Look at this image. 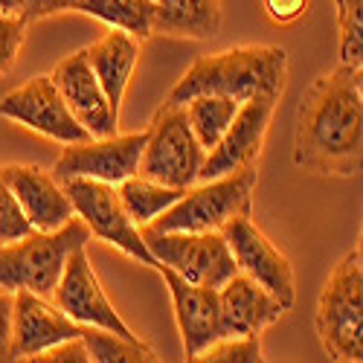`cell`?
Here are the masks:
<instances>
[{
	"label": "cell",
	"instance_id": "6da1fadb",
	"mask_svg": "<svg viewBox=\"0 0 363 363\" xmlns=\"http://www.w3.org/2000/svg\"><path fill=\"white\" fill-rule=\"evenodd\" d=\"M294 163L311 174L363 172V94L352 67H337L306 90L296 111Z\"/></svg>",
	"mask_w": 363,
	"mask_h": 363
},
{
	"label": "cell",
	"instance_id": "7a4b0ae2",
	"mask_svg": "<svg viewBox=\"0 0 363 363\" xmlns=\"http://www.w3.org/2000/svg\"><path fill=\"white\" fill-rule=\"evenodd\" d=\"M288 82V52L274 44H245L201 55L166 96L169 105H186L192 96H227L247 102L282 96Z\"/></svg>",
	"mask_w": 363,
	"mask_h": 363
},
{
	"label": "cell",
	"instance_id": "3957f363",
	"mask_svg": "<svg viewBox=\"0 0 363 363\" xmlns=\"http://www.w3.org/2000/svg\"><path fill=\"white\" fill-rule=\"evenodd\" d=\"M94 238L87 224L76 216L62 230H33L29 235L0 245V288L4 291H35L52 296L62 270L73 250L87 247Z\"/></svg>",
	"mask_w": 363,
	"mask_h": 363
},
{
	"label": "cell",
	"instance_id": "277c9868",
	"mask_svg": "<svg viewBox=\"0 0 363 363\" xmlns=\"http://www.w3.org/2000/svg\"><path fill=\"white\" fill-rule=\"evenodd\" d=\"M259 184L256 166L238 169L224 177L213 180H198L189 186L177 203H172L151 230H166V233H203V230H224L233 218L250 216L253 195Z\"/></svg>",
	"mask_w": 363,
	"mask_h": 363
},
{
	"label": "cell",
	"instance_id": "5b68a950",
	"mask_svg": "<svg viewBox=\"0 0 363 363\" xmlns=\"http://www.w3.org/2000/svg\"><path fill=\"white\" fill-rule=\"evenodd\" d=\"M317 335L331 360L363 363V264L343 256L317 299Z\"/></svg>",
	"mask_w": 363,
	"mask_h": 363
},
{
	"label": "cell",
	"instance_id": "8992f818",
	"mask_svg": "<svg viewBox=\"0 0 363 363\" xmlns=\"http://www.w3.org/2000/svg\"><path fill=\"white\" fill-rule=\"evenodd\" d=\"M206 148L198 143L184 105H169L155 113L143 148L140 174L160 180L174 189H189L198 184Z\"/></svg>",
	"mask_w": 363,
	"mask_h": 363
},
{
	"label": "cell",
	"instance_id": "52a82bcc",
	"mask_svg": "<svg viewBox=\"0 0 363 363\" xmlns=\"http://www.w3.org/2000/svg\"><path fill=\"white\" fill-rule=\"evenodd\" d=\"M143 238L155 253L160 267H169L184 279L206 288H221L227 279L238 274L233 250L221 230L203 233H166L143 227ZM157 267V270H160Z\"/></svg>",
	"mask_w": 363,
	"mask_h": 363
},
{
	"label": "cell",
	"instance_id": "ba28073f",
	"mask_svg": "<svg viewBox=\"0 0 363 363\" xmlns=\"http://www.w3.org/2000/svg\"><path fill=\"white\" fill-rule=\"evenodd\" d=\"M65 189L73 201L76 216L87 224L90 235H96L99 241L137 259L145 267H155V270L160 267V262L155 259V253L148 250L143 238V227L134 224V218L123 206V198H119L113 184H102V180H90V177H73V180H65Z\"/></svg>",
	"mask_w": 363,
	"mask_h": 363
},
{
	"label": "cell",
	"instance_id": "9c48e42d",
	"mask_svg": "<svg viewBox=\"0 0 363 363\" xmlns=\"http://www.w3.org/2000/svg\"><path fill=\"white\" fill-rule=\"evenodd\" d=\"M145 140H148V128L134 134H108V137H87L82 143H70L62 148V155H58L50 172L58 184L73 177H90L119 186L123 180L140 172Z\"/></svg>",
	"mask_w": 363,
	"mask_h": 363
},
{
	"label": "cell",
	"instance_id": "30bf717a",
	"mask_svg": "<svg viewBox=\"0 0 363 363\" xmlns=\"http://www.w3.org/2000/svg\"><path fill=\"white\" fill-rule=\"evenodd\" d=\"M0 116L35 131L58 145L82 143L90 137V131L73 116V111L67 108L65 96L58 94V87L50 76H33L21 87L9 90V94L0 99Z\"/></svg>",
	"mask_w": 363,
	"mask_h": 363
},
{
	"label": "cell",
	"instance_id": "8fae6325",
	"mask_svg": "<svg viewBox=\"0 0 363 363\" xmlns=\"http://www.w3.org/2000/svg\"><path fill=\"white\" fill-rule=\"evenodd\" d=\"M224 238L233 250L238 274L259 282L267 294H274L291 311L296 302V277L288 256L270 241L253 221V216H238L224 230Z\"/></svg>",
	"mask_w": 363,
	"mask_h": 363
},
{
	"label": "cell",
	"instance_id": "7c38bea8",
	"mask_svg": "<svg viewBox=\"0 0 363 363\" xmlns=\"http://www.w3.org/2000/svg\"><path fill=\"white\" fill-rule=\"evenodd\" d=\"M52 302L79 325L108 328V331H116V335H123L128 340H137L131 325L119 317L113 302L108 299L84 247L70 253V259L62 270V279H58V285L52 291Z\"/></svg>",
	"mask_w": 363,
	"mask_h": 363
},
{
	"label": "cell",
	"instance_id": "4fadbf2b",
	"mask_svg": "<svg viewBox=\"0 0 363 363\" xmlns=\"http://www.w3.org/2000/svg\"><path fill=\"white\" fill-rule=\"evenodd\" d=\"M277 102H279L277 96H259V99L241 102L224 137L206 151L198 180H213V177L233 174L238 169L256 166L264 148L270 119L277 113Z\"/></svg>",
	"mask_w": 363,
	"mask_h": 363
},
{
	"label": "cell",
	"instance_id": "5bb4252c",
	"mask_svg": "<svg viewBox=\"0 0 363 363\" xmlns=\"http://www.w3.org/2000/svg\"><path fill=\"white\" fill-rule=\"evenodd\" d=\"M82 328L52 302L35 291H15L12 311V360H35L50 346L82 337Z\"/></svg>",
	"mask_w": 363,
	"mask_h": 363
},
{
	"label": "cell",
	"instance_id": "9a60e30c",
	"mask_svg": "<svg viewBox=\"0 0 363 363\" xmlns=\"http://www.w3.org/2000/svg\"><path fill=\"white\" fill-rule=\"evenodd\" d=\"M160 277L172 294L174 320L180 328V340H184L186 360H195L209 343L224 337L221 331V299L218 288H206L184 279L169 267H160Z\"/></svg>",
	"mask_w": 363,
	"mask_h": 363
},
{
	"label": "cell",
	"instance_id": "2e32d148",
	"mask_svg": "<svg viewBox=\"0 0 363 363\" xmlns=\"http://www.w3.org/2000/svg\"><path fill=\"white\" fill-rule=\"evenodd\" d=\"M50 79L55 82L58 94L65 96L67 108L73 111V116L79 123L90 131V137H108V134H116V125H119V113H113L105 90L87 62V52L79 50L67 58H62Z\"/></svg>",
	"mask_w": 363,
	"mask_h": 363
},
{
	"label": "cell",
	"instance_id": "e0dca14e",
	"mask_svg": "<svg viewBox=\"0 0 363 363\" xmlns=\"http://www.w3.org/2000/svg\"><path fill=\"white\" fill-rule=\"evenodd\" d=\"M0 177L9 184L18 203L23 206V216L35 230H62L76 218L73 201L65 184H58L52 177V172L29 163H6L0 166Z\"/></svg>",
	"mask_w": 363,
	"mask_h": 363
},
{
	"label": "cell",
	"instance_id": "ac0fdd59",
	"mask_svg": "<svg viewBox=\"0 0 363 363\" xmlns=\"http://www.w3.org/2000/svg\"><path fill=\"white\" fill-rule=\"evenodd\" d=\"M221 299V331L224 337H245V335H262L274 325L288 308L267 294L259 282H253L245 274H235L218 288Z\"/></svg>",
	"mask_w": 363,
	"mask_h": 363
},
{
	"label": "cell",
	"instance_id": "d6986e66",
	"mask_svg": "<svg viewBox=\"0 0 363 363\" xmlns=\"http://www.w3.org/2000/svg\"><path fill=\"white\" fill-rule=\"evenodd\" d=\"M140 50H143V41L123 33V29H108L99 41L84 47L87 62L94 67L113 113L123 111V99L128 94L134 67L140 62Z\"/></svg>",
	"mask_w": 363,
	"mask_h": 363
},
{
	"label": "cell",
	"instance_id": "ffe728a7",
	"mask_svg": "<svg viewBox=\"0 0 363 363\" xmlns=\"http://www.w3.org/2000/svg\"><path fill=\"white\" fill-rule=\"evenodd\" d=\"M155 33L209 41L221 33V0H151Z\"/></svg>",
	"mask_w": 363,
	"mask_h": 363
},
{
	"label": "cell",
	"instance_id": "44dd1931",
	"mask_svg": "<svg viewBox=\"0 0 363 363\" xmlns=\"http://www.w3.org/2000/svg\"><path fill=\"white\" fill-rule=\"evenodd\" d=\"M119 198H123V206L128 209V216L134 218L137 227H148L155 224V218H160L172 203H177L184 198L186 189H174V186H166L160 180H151L145 174H134L128 180L116 186Z\"/></svg>",
	"mask_w": 363,
	"mask_h": 363
},
{
	"label": "cell",
	"instance_id": "7402d4cb",
	"mask_svg": "<svg viewBox=\"0 0 363 363\" xmlns=\"http://www.w3.org/2000/svg\"><path fill=\"white\" fill-rule=\"evenodd\" d=\"M76 12L90 15L111 29H123V33L145 41L155 33V6L151 0H79Z\"/></svg>",
	"mask_w": 363,
	"mask_h": 363
},
{
	"label": "cell",
	"instance_id": "603a6c76",
	"mask_svg": "<svg viewBox=\"0 0 363 363\" xmlns=\"http://www.w3.org/2000/svg\"><path fill=\"white\" fill-rule=\"evenodd\" d=\"M82 340L87 346L90 363H155L160 360L155 349L145 346L140 337L128 340L116 331L96 328V325H84L82 328Z\"/></svg>",
	"mask_w": 363,
	"mask_h": 363
},
{
	"label": "cell",
	"instance_id": "cb8c5ba5",
	"mask_svg": "<svg viewBox=\"0 0 363 363\" xmlns=\"http://www.w3.org/2000/svg\"><path fill=\"white\" fill-rule=\"evenodd\" d=\"M238 105L241 102L227 99V96H192L184 105L186 116H189V125L206 151L224 137V131L233 123V116L238 113Z\"/></svg>",
	"mask_w": 363,
	"mask_h": 363
},
{
	"label": "cell",
	"instance_id": "d4e9b609",
	"mask_svg": "<svg viewBox=\"0 0 363 363\" xmlns=\"http://www.w3.org/2000/svg\"><path fill=\"white\" fill-rule=\"evenodd\" d=\"M340 65L357 70L363 65V0H335Z\"/></svg>",
	"mask_w": 363,
	"mask_h": 363
},
{
	"label": "cell",
	"instance_id": "484cf974",
	"mask_svg": "<svg viewBox=\"0 0 363 363\" xmlns=\"http://www.w3.org/2000/svg\"><path fill=\"white\" fill-rule=\"evenodd\" d=\"M195 360L206 363H262L264 349L259 335H245V337H218L209 343Z\"/></svg>",
	"mask_w": 363,
	"mask_h": 363
},
{
	"label": "cell",
	"instance_id": "4316f807",
	"mask_svg": "<svg viewBox=\"0 0 363 363\" xmlns=\"http://www.w3.org/2000/svg\"><path fill=\"white\" fill-rule=\"evenodd\" d=\"M26 21L21 12H0V76L12 73L18 65L23 41H26Z\"/></svg>",
	"mask_w": 363,
	"mask_h": 363
},
{
	"label": "cell",
	"instance_id": "83f0119b",
	"mask_svg": "<svg viewBox=\"0 0 363 363\" xmlns=\"http://www.w3.org/2000/svg\"><path fill=\"white\" fill-rule=\"evenodd\" d=\"M35 227L29 224V218L23 216V206L18 203L15 192L9 189V184L0 177V245H9L23 235H29Z\"/></svg>",
	"mask_w": 363,
	"mask_h": 363
},
{
	"label": "cell",
	"instance_id": "f1b7e54d",
	"mask_svg": "<svg viewBox=\"0 0 363 363\" xmlns=\"http://www.w3.org/2000/svg\"><path fill=\"white\" fill-rule=\"evenodd\" d=\"M35 363H90V354H87V346L82 337H73V340H62L50 346L47 352H41L35 357Z\"/></svg>",
	"mask_w": 363,
	"mask_h": 363
},
{
	"label": "cell",
	"instance_id": "f546056e",
	"mask_svg": "<svg viewBox=\"0 0 363 363\" xmlns=\"http://www.w3.org/2000/svg\"><path fill=\"white\" fill-rule=\"evenodd\" d=\"M76 6H79V0H23L21 15L26 23H38L44 18L62 15V12H76Z\"/></svg>",
	"mask_w": 363,
	"mask_h": 363
},
{
	"label": "cell",
	"instance_id": "4dcf8cb0",
	"mask_svg": "<svg viewBox=\"0 0 363 363\" xmlns=\"http://www.w3.org/2000/svg\"><path fill=\"white\" fill-rule=\"evenodd\" d=\"M262 4L270 21L279 26H288V23H296L299 18H306L311 0H262Z\"/></svg>",
	"mask_w": 363,
	"mask_h": 363
},
{
	"label": "cell",
	"instance_id": "1f68e13d",
	"mask_svg": "<svg viewBox=\"0 0 363 363\" xmlns=\"http://www.w3.org/2000/svg\"><path fill=\"white\" fill-rule=\"evenodd\" d=\"M12 311L15 294L0 288V360H12Z\"/></svg>",
	"mask_w": 363,
	"mask_h": 363
},
{
	"label": "cell",
	"instance_id": "d6a6232c",
	"mask_svg": "<svg viewBox=\"0 0 363 363\" xmlns=\"http://www.w3.org/2000/svg\"><path fill=\"white\" fill-rule=\"evenodd\" d=\"M23 0H0V12H21Z\"/></svg>",
	"mask_w": 363,
	"mask_h": 363
},
{
	"label": "cell",
	"instance_id": "836d02e7",
	"mask_svg": "<svg viewBox=\"0 0 363 363\" xmlns=\"http://www.w3.org/2000/svg\"><path fill=\"white\" fill-rule=\"evenodd\" d=\"M354 84H357V90H360V94H363V65L354 70Z\"/></svg>",
	"mask_w": 363,
	"mask_h": 363
},
{
	"label": "cell",
	"instance_id": "e575fe53",
	"mask_svg": "<svg viewBox=\"0 0 363 363\" xmlns=\"http://www.w3.org/2000/svg\"><path fill=\"white\" fill-rule=\"evenodd\" d=\"M357 259L363 264V227H360V241H357Z\"/></svg>",
	"mask_w": 363,
	"mask_h": 363
}]
</instances>
